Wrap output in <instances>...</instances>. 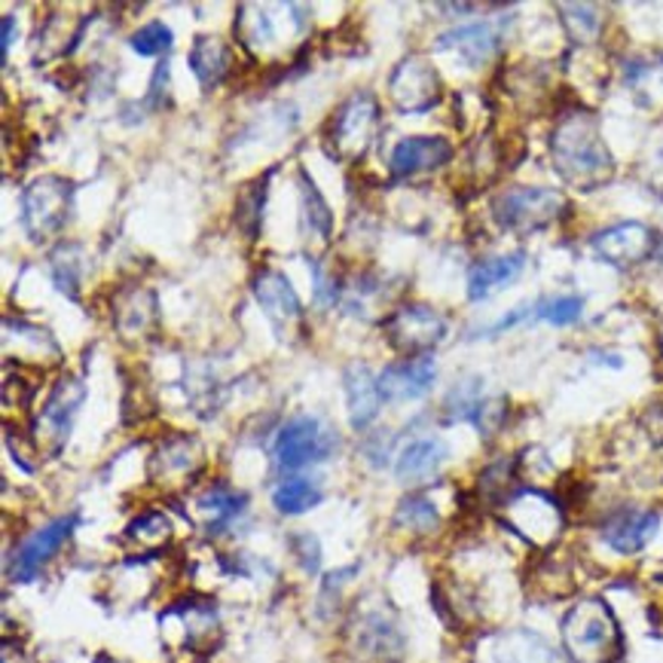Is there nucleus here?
<instances>
[{
	"mask_svg": "<svg viewBox=\"0 0 663 663\" xmlns=\"http://www.w3.org/2000/svg\"><path fill=\"white\" fill-rule=\"evenodd\" d=\"M551 154L560 177L578 189H597L615 169L609 147L602 144L600 126L587 111H572L556 123Z\"/></svg>",
	"mask_w": 663,
	"mask_h": 663,
	"instance_id": "1",
	"label": "nucleus"
},
{
	"mask_svg": "<svg viewBox=\"0 0 663 663\" xmlns=\"http://www.w3.org/2000/svg\"><path fill=\"white\" fill-rule=\"evenodd\" d=\"M379 128H382L379 98L367 89H358L348 95L328 120V128H324L328 154L340 162H361L367 150L377 144Z\"/></svg>",
	"mask_w": 663,
	"mask_h": 663,
	"instance_id": "2",
	"label": "nucleus"
},
{
	"mask_svg": "<svg viewBox=\"0 0 663 663\" xmlns=\"http://www.w3.org/2000/svg\"><path fill=\"white\" fill-rule=\"evenodd\" d=\"M563 646L575 663H609L621 654V630L609 605L600 600L578 602L563 617Z\"/></svg>",
	"mask_w": 663,
	"mask_h": 663,
	"instance_id": "3",
	"label": "nucleus"
},
{
	"mask_svg": "<svg viewBox=\"0 0 663 663\" xmlns=\"http://www.w3.org/2000/svg\"><path fill=\"white\" fill-rule=\"evenodd\" d=\"M340 438L336 428L316 413L291 416L272 443V458L279 471H303L309 465H321L336 453Z\"/></svg>",
	"mask_w": 663,
	"mask_h": 663,
	"instance_id": "4",
	"label": "nucleus"
},
{
	"mask_svg": "<svg viewBox=\"0 0 663 663\" xmlns=\"http://www.w3.org/2000/svg\"><path fill=\"white\" fill-rule=\"evenodd\" d=\"M74 184L62 174H40L22 193V226L32 242H52L62 236L71 218Z\"/></svg>",
	"mask_w": 663,
	"mask_h": 663,
	"instance_id": "5",
	"label": "nucleus"
},
{
	"mask_svg": "<svg viewBox=\"0 0 663 663\" xmlns=\"http://www.w3.org/2000/svg\"><path fill=\"white\" fill-rule=\"evenodd\" d=\"M389 346L404 358H422L446 340V318L426 303H404L382 321Z\"/></svg>",
	"mask_w": 663,
	"mask_h": 663,
	"instance_id": "6",
	"label": "nucleus"
},
{
	"mask_svg": "<svg viewBox=\"0 0 663 663\" xmlns=\"http://www.w3.org/2000/svg\"><path fill=\"white\" fill-rule=\"evenodd\" d=\"M86 401V385L83 379L64 373L52 392L44 401V407L37 413L32 426V441L37 446V453L44 450L47 456H59L62 446L67 443V434H71V426H74V416L83 407Z\"/></svg>",
	"mask_w": 663,
	"mask_h": 663,
	"instance_id": "7",
	"label": "nucleus"
},
{
	"mask_svg": "<svg viewBox=\"0 0 663 663\" xmlns=\"http://www.w3.org/2000/svg\"><path fill=\"white\" fill-rule=\"evenodd\" d=\"M566 208L563 193L548 187H511L495 196L492 218L511 233H536L551 226Z\"/></svg>",
	"mask_w": 663,
	"mask_h": 663,
	"instance_id": "8",
	"label": "nucleus"
},
{
	"mask_svg": "<svg viewBox=\"0 0 663 663\" xmlns=\"http://www.w3.org/2000/svg\"><path fill=\"white\" fill-rule=\"evenodd\" d=\"M254 300L269 318L272 331L282 340H297L306 333V309H303L300 297L294 291V284L287 282V275L279 269L263 267L251 282Z\"/></svg>",
	"mask_w": 663,
	"mask_h": 663,
	"instance_id": "9",
	"label": "nucleus"
},
{
	"mask_svg": "<svg viewBox=\"0 0 663 663\" xmlns=\"http://www.w3.org/2000/svg\"><path fill=\"white\" fill-rule=\"evenodd\" d=\"M77 523L79 514L77 511H71V514H62V517L49 520L47 526L34 529L32 536L19 544L16 553L10 556L7 575H10L13 581H19V585H28L34 578H40V572L56 560V553L62 551L64 544L71 541Z\"/></svg>",
	"mask_w": 663,
	"mask_h": 663,
	"instance_id": "10",
	"label": "nucleus"
},
{
	"mask_svg": "<svg viewBox=\"0 0 663 663\" xmlns=\"http://www.w3.org/2000/svg\"><path fill=\"white\" fill-rule=\"evenodd\" d=\"M147 468H150V480L159 483L162 490H184L206 468L202 441L196 434H184V431L165 434L157 443Z\"/></svg>",
	"mask_w": 663,
	"mask_h": 663,
	"instance_id": "11",
	"label": "nucleus"
},
{
	"mask_svg": "<svg viewBox=\"0 0 663 663\" xmlns=\"http://www.w3.org/2000/svg\"><path fill=\"white\" fill-rule=\"evenodd\" d=\"M443 86L434 64H428L422 56H407L395 64L389 74V98L401 113H426L438 108Z\"/></svg>",
	"mask_w": 663,
	"mask_h": 663,
	"instance_id": "12",
	"label": "nucleus"
},
{
	"mask_svg": "<svg viewBox=\"0 0 663 663\" xmlns=\"http://www.w3.org/2000/svg\"><path fill=\"white\" fill-rule=\"evenodd\" d=\"M507 523L532 544H551L563 529V507L538 490L514 492L505 502Z\"/></svg>",
	"mask_w": 663,
	"mask_h": 663,
	"instance_id": "13",
	"label": "nucleus"
},
{
	"mask_svg": "<svg viewBox=\"0 0 663 663\" xmlns=\"http://www.w3.org/2000/svg\"><path fill=\"white\" fill-rule=\"evenodd\" d=\"M159 624L165 630L177 627L181 648H187V651H208L221 636V615H218L214 602L202 600V597H187V600L169 605L165 615L159 617Z\"/></svg>",
	"mask_w": 663,
	"mask_h": 663,
	"instance_id": "14",
	"label": "nucleus"
},
{
	"mask_svg": "<svg viewBox=\"0 0 663 663\" xmlns=\"http://www.w3.org/2000/svg\"><path fill=\"white\" fill-rule=\"evenodd\" d=\"M348 636H352V651L367 663H395L404 651V636L389 609L361 612Z\"/></svg>",
	"mask_w": 663,
	"mask_h": 663,
	"instance_id": "15",
	"label": "nucleus"
},
{
	"mask_svg": "<svg viewBox=\"0 0 663 663\" xmlns=\"http://www.w3.org/2000/svg\"><path fill=\"white\" fill-rule=\"evenodd\" d=\"M111 318L113 324H116V331H120V336L128 340V343L154 336L159 324L157 294L138 282L123 284V287L113 294Z\"/></svg>",
	"mask_w": 663,
	"mask_h": 663,
	"instance_id": "16",
	"label": "nucleus"
},
{
	"mask_svg": "<svg viewBox=\"0 0 663 663\" xmlns=\"http://www.w3.org/2000/svg\"><path fill=\"white\" fill-rule=\"evenodd\" d=\"M248 511V495L230 483H208L193 495V520L206 529V536H223L236 526Z\"/></svg>",
	"mask_w": 663,
	"mask_h": 663,
	"instance_id": "17",
	"label": "nucleus"
},
{
	"mask_svg": "<svg viewBox=\"0 0 663 663\" xmlns=\"http://www.w3.org/2000/svg\"><path fill=\"white\" fill-rule=\"evenodd\" d=\"M593 251L612 267H636V263H642L658 251V238L646 223L627 221L602 230L600 236H593Z\"/></svg>",
	"mask_w": 663,
	"mask_h": 663,
	"instance_id": "18",
	"label": "nucleus"
},
{
	"mask_svg": "<svg viewBox=\"0 0 663 663\" xmlns=\"http://www.w3.org/2000/svg\"><path fill=\"white\" fill-rule=\"evenodd\" d=\"M453 159V144L441 135H410L395 144L389 169L397 181H410L419 174H431Z\"/></svg>",
	"mask_w": 663,
	"mask_h": 663,
	"instance_id": "19",
	"label": "nucleus"
},
{
	"mask_svg": "<svg viewBox=\"0 0 663 663\" xmlns=\"http://www.w3.org/2000/svg\"><path fill=\"white\" fill-rule=\"evenodd\" d=\"M434 379H438V364H434L431 355L401 358V361H392L379 373V392L392 404L419 401L434 389Z\"/></svg>",
	"mask_w": 663,
	"mask_h": 663,
	"instance_id": "20",
	"label": "nucleus"
},
{
	"mask_svg": "<svg viewBox=\"0 0 663 663\" xmlns=\"http://www.w3.org/2000/svg\"><path fill=\"white\" fill-rule=\"evenodd\" d=\"M658 526H661V517H658L654 511H646V507H621V511L605 517L600 536L615 553L633 556V553L642 551L648 541L654 538Z\"/></svg>",
	"mask_w": 663,
	"mask_h": 663,
	"instance_id": "21",
	"label": "nucleus"
},
{
	"mask_svg": "<svg viewBox=\"0 0 663 663\" xmlns=\"http://www.w3.org/2000/svg\"><path fill=\"white\" fill-rule=\"evenodd\" d=\"M438 52H453L458 62L468 67H480L495 59V52L502 49V32L492 22H474V25H462L438 37L434 44Z\"/></svg>",
	"mask_w": 663,
	"mask_h": 663,
	"instance_id": "22",
	"label": "nucleus"
},
{
	"mask_svg": "<svg viewBox=\"0 0 663 663\" xmlns=\"http://www.w3.org/2000/svg\"><path fill=\"white\" fill-rule=\"evenodd\" d=\"M443 462H446V443L441 438H416L397 453L395 477L404 487L419 490L441 474Z\"/></svg>",
	"mask_w": 663,
	"mask_h": 663,
	"instance_id": "23",
	"label": "nucleus"
},
{
	"mask_svg": "<svg viewBox=\"0 0 663 663\" xmlns=\"http://www.w3.org/2000/svg\"><path fill=\"white\" fill-rule=\"evenodd\" d=\"M346 404H348V426L355 431H367L377 422L379 407H382V392H379V377L367 364H348L346 367Z\"/></svg>",
	"mask_w": 663,
	"mask_h": 663,
	"instance_id": "24",
	"label": "nucleus"
},
{
	"mask_svg": "<svg viewBox=\"0 0 663 663\" xmlns=\"http://www.w3.org/2000/svg\"><path fill=\"white\" fill-rule=\"evenodd\" d=\"M189 71L202 83V89H218L236 67V52L221 37H196L187 56Z\"/></svg>",
	"mask_w": 663,
	"mask_h": 663,
	"instance_id": "25",
	"label": "nucleus"
},
{
	"mask_svg": "<svg viewBox=\"0 0 663 663\" xmlns=\"http://www.w3.org/2000/svg\"><path fill=\"white\" fill-rule=\"evenodd\" d=\"M526 257L523 254H507V257H490L480 260L477 267L468 272V297L471 300H487L495 291H502L507 284H514L520 279Z\"/></svg>",
	"mask_w": 663,
	"mask_h": 663,
	"instance_id": "26",
	"label": "nucleus"
},
{
	"mask_svg": "<svg viewBox=\"0 0 663 663\" xmlns=\"http://www.w3.org/2000/svg\"><path fill=\"white\" fill-rule=\"evenodd\" d=\"M392 523H395L397 532H407L410 538H428L441 529L443 517L438 502L428 492L413 490L397 502Z\"/></svg>",
	"mask_w": 663,
	"mask_h": 663,
	"instance_id": "27",
	"label": "nucleus"
},
{
	"mask_svg": "<svg viewBox=\"0 0 663 663\" xmlns=\"http://www.w3.org/2000/svg\"><path fill=\"white\" fill-rule=\"evenodd\" d=\"M123 538H126V544L132 551H138V556L157 553L162 551L165 544H172V520H169V514H162V511H144V514H138L135 520L128 523Z\"/></svg>",
	"mask_w": 663,
	"mask_h": 663,
	"instance_id": "28",
	"label": "nucleus"
},
{
	"mask_svg": "<svg viewBox=\"0 0 663 663\" xmlns=\"http://www.w3.org/2000/svg\"><path fill=\"white\" fill-rule=\"evenodd\" d=\"M321 499H324L321 483L312 477H297V474L284 477L282 483H275V490H272V507L284 517H300L306 511L321 505Z\"/></svg>",
	"mask_w": 663,
	"mask_h": 663,
	"instance_id": "29",
	"label": "nucleus"
},
{
	"mask_svg": "<svg viewBox=\"0 0 663 663\" xmlns=\"http://www.w3.org/2000/svg\"><path fill=\"white\" fill-rule=\"evenodd\" d=\"M483 404H487V397H483V379H462V382H456V385L450 389V395L443 401V422H477Z\"/></svg>",
	"mask_w": 663,
	"mask_h": 663,
	"instance_id": "30",
	"label": "nucleus"
},
{
	"mask_svg": "<svg viewBox=\"0 0 663 663\" xmlns=\"http://www.w3.org/2000/svg\"><path fill=\"white\" fill-rule=\"evenodd\" d=\"M499 663H560V654L536 633L517 630L499 642Z\"/></svg>",
	"mask_w": 663,
	"mask_h": 663,
	"instance_id": "31",
	"label": "nucleus"
},
{
	"mask_svg": "<svg viewBox=\"0 0 663 663\" xmlns=\"http://www.w3.org/2000/svg\"><path fill=\"white\" fill-rule=\"evenodd\" d=\"M267 181L269 174L257 177L251 184H245L242 193L236 196V223L238 230L245 233V238L260 236L263 226V202H267Z\"/></svg>",
	"mask_w": 663,
	"mask_h": 663,
	"instance_id": "32",
	"label": "nucleus"
},
{
	"mask_svg": "<svg viewBox=\"0 0 663 663\" xmlns=\"http://www.w3.org/2000/svg\"><path fill=\"white\" fill-rule=\"evenodd\" d=\"M300 193H303V214H306V226L316 233L321 242H328L333 233V211L331 206L324 202L321 189L316 187V181L306 174V169H300Z\"/></svg>",
	"mask_w": 663,
	"mask_h": 663,
	"instance_id": "33",
	"label": "nucleus"
},
{
	"mask_svg": "<svg viewBox=\"0 0 663 663\" xmlns=\"http://www.w3.org/2000/svg\"><path fill=\"white\" fill-rule=\"evenodd\" d=\"M312 279H316V303L321 309H331L346 291V272H343L336 257L318 260L316 269H312Z\"/></svg>",
	"mask_w": 663,
	"mask_h": 663,
	"instance_id": "34",
	"label": "nucleus"
},
{
	"mask_svg": "<svg viewBox=\"0 0 663 663\" xmlns=\"http://www.w3.org/2000/svg\"><path fill=\"white\" fill-rule=\"evenodd\" d=\"M132 49L138 52V56H147V59H154V56H165L169 49H172L174 44V34L169 25H162V22H147V25H142L138 32L132 34Z\"/></svg>",
	"mask_w": 663,
	"mask_h": 663,
	"instance_id": "35",
	"label": "nucleus"
},
{
	"mask_svg": "<svg viewBox=\"0 0 663 663\" xmlns=\"http://www.w3.org/2000/svg\"><path fill=\"white\" fill-rule=\"evenodd\" d=\"M560 13H566V16H563V25H566V32L572 34V40L590 44V40L600 34L602 16H597L593 7H560Z\"/></svg>",
	"mask_w": 663,
	"mask_h": 663,
	"instance_id": "36",
	"label": "nucleus"
},
{
	"mask_svg": "<svg viewBox=\"0 0 663 663\" xmlns=\"http://www.w3.org/2000/svg\"><path fill=\"white\" fill-rule=\"evenodd\" d=\"M581 312H585V300H581V297H575V294H566V297H551V300L538 303L536 306V316L544 318V321H551V324H556V328H568V324H575V321L581 318Z\"/></svg>",
	"mask_w": 663,
	"mask_h": 663,
	"instance_id": "37",
	"label": "nucleus"
},
{
	"mask_svg": "<svg viewBox=\"0 0 663 663\" xmlns=\"http://www.w3.org/2000/svg\"><path fill=\"white\" fill-rule=\"evenodd\" d=\"M392 446H395V438L389 434V428H382V431H370L364 438L361 453L373 468H385L392 462Z\"/></svg>",
	"mask_w": 663,
	"mask_h": 663,
	"instance_id": "38",
	"label": "nucleus"
},
{
	"mask_svg": "<svg viewBox=\"0 0 663 663\" xmlns=\"http://www.w3.org/2000/svg\"><path fill=\"white\" fill-rule=\"evenodd\" d=\"M291 551H294V556L300 560L303 572L316 575L318 566H321V544H318L316 536H309V532L291 536Z\"/></svg>",
	"mask_w": 663,
	"mask_h": 663,
	"instance_id": "39",
	"label": "nucleus"
},
{
	"mask_svg": "<svg viewBox=\"0 0 663 663\" xmlns=\"http://www.w3.org/2000/svg\"><path fill=\"white\" fill-rule=\"evenodd\" d=\"M13 32H16V19L3 16V59L10 56V47H13Z\"/></svg>",
	"mask_w": 663,
	"mask_h": 663,
	"instance_id": "40",
	"label": "nucleus"
},
{
	"mask_svg": "<svg viewBox=\"0 0 663 663\" xmlns=\"http://www.w3.org/2000/svg\"><path fill=\"white\" fill-rule=\"evenodd\" d=\"M661 352H663V333H661Z\"/></svg>",
	"mask_w": 663,
	"mask_h": 663,
	"instance_id": "41",
	"label": "nucleus"
}]
</instances>
